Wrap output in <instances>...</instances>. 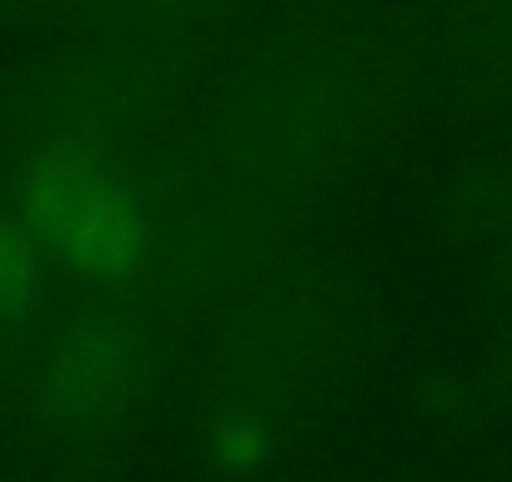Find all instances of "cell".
<instances>
[{
    "instance_id": "6da1fadb",
    "label": "cell",
    "mask_w": 512,
    "mask_h": 482,
    "mask_svg": "<svg viewBox=\"0 0 512 482\" xmlns=\"http://www.w3.org/2000/svg\"><path fill=\"white\" fill-rule=\"evenodd\" d=\"M26 221L46 252L86 277H126L146 247L136 201L121 181L71 151L36 161L26 181Z\"/></svg>"
},
{
    "instance_id": "7a4b0ae2",
    "label": "cell",
    "mask_w": 512,
    "mask_h": 482,
    "mask_svg": "<svg viewBox=\"0 0 512 482\" xmlns=\"http://www.w3.org/2000/svg\"><path fill=\"white\" fill-rule=\"evenodd\" d=\"M131 387V342L121 327H86L71 352L61 357L56 367V382H51V402L66 412V422H106L121 397Z\"/></svg>"
},
{
    "instance_id": "3957f363",
    "label": "cell",
    "mask_w": 512,
    "mask_h": 482,
    "mask_svg": "<svg viewBox=\"0 0 512 482\" xmlns=\"http://www.w3.org/2000/svg\"><path fill=\"white\" fill-rule=\"evenodd\" d=\"M36 262H41V241H36L31 221L0 216V317H16L31 302Z\"/></svg>"
},
{
    "instance_id": "277c9868",
    "label": "cell",
    "mask_w": 512,
    "mask_h": 482,
    "mask_svg": "<svg viewBox=\"0 0 512 482\" xmlns=\"http://www.w3.org/2000/svg\"><path fill=\"white\" fill-rule=\"evenodd\" d=\"M256 452H262V442H256V432L246 427V422H236V427H221V457L241 472V467H251L256 462Z\"/></svg>"
}]
</instances>
